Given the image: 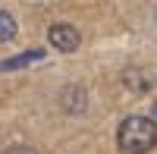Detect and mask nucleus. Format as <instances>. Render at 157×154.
<instances>
[{
    "instance_id": "7",
    "label": "nucleus",
    "mask_w": 157,
    "mask_h": 154,
    "mask_svg": "<svg viewBox=\"0 0 157 154\" xmlns=\"http://www.w3.org/2000/svg\"><path fill=\"white\" fill-rule=\"evenodd\" d=\"M6 154H38L35 148H25V145H16V148H10Z\"/></svg>"
},
{
    "instance_id": "1",
    "label": "nucleus",
    "mask_w": 157,
    "mask_h": 154,
    "mask_svg": "<svg viewBox=\"0 0 157 154\" xmlns=\"http://www.w3.org/2000/svg\"><path fill=\"white\" fill-rule=\"evenodd\" d=\"M116 145L123 154H148L157 145V123L148 117H129L116 132Z\"/></svg>"
},
{
    "instance_id": "5",
    "label": "nucleus",
    "mask_w": 157,
    "mask_h": 154,
    "mask_svg": "<svg viewBox=\"0 0 157 154\" xmlns=\"http://www.w3.org/2000/svg\"><path fill=\"white\" fill-rule=\"evenodd\" d=\"M151 85H154L151 72H145V69H132V72H126V88H129V91H135V94H145Z\"/></svg>"
},
{
    "instance_id": "4",
    "label": "nucleus",
    "mask_w": 157,
    "mask_h": 154,
    "mask_svg": "<svg viewBox=\"0 0 157 154\" xmlns=\"http://www.w3.org/2000/svg\"><path fill=\"white\" fill-rule=\"evenodd\" d=\"M44 60V50H25L19 57H10V60H0V72H10V69H25L32 63H41Z\"/></svg>"
},
{
    "instance_id": "2",
    "label": "nucleus",
    "mask_w": 157,
    "mask_h": 154,
    "mask_svg": "<svg viewBox=\"0 0 157 154\" xmlns=\"http://www.w3.org/2000/svg\"><path fill=\"white\" fill-rule=\"evenodd\" d=\"M50 44H54L60 54H72V50L78 47V41H82V38H78V32L72 29V25H66V22H60V25H54V29H50Z\"/></svg>"
},
{
    "instance_id": "6",
    "label": "nucleus",
    "mask_w": 157,
    "mask_h": 154,
    "mask_svg": "<svg viewBox=\"0 0 157 154\" xmlns=\"http://www.w3.org/2000/svg\"><path fill=\"white\" fill-rule=\"evenodd\" d=\"M13 38H16V19H13L6 10H0V44L13 41Z\"/></svg>"
},
{
    "instance_id": "3",
    "label": "nucleus",
    "mask_w": 157,
    "mask_h": 154,
    "mask_svg": "<svg viewBox=\"0 0 157 154\" xmlns=\"http://www.w3.org/2000/svg\"><path fill=\"white\" fill-rule=\"evenodd\" d=\"M60 104H63V110H66V113H82V110H85V88H82V85L63 88Z\"/></svg>"
}]
</instances>
